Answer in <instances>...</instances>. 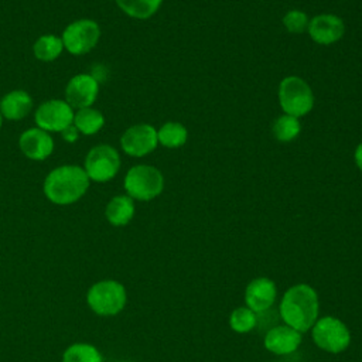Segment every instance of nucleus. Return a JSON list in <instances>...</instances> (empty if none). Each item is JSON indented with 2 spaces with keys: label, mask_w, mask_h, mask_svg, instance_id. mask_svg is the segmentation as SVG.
<instances>
[{
  "label": "nucleus",
  "mask_w": 362,
  "mask_h": 362,
  "mask_svg": "<svg viewBox=\"0 0 362 362\" xmlns=\"http://www.w3.org/2000/svg\"><path fill=\"white\" fill-rule=\"evenodd\" d=\"M1 122H3V119H1V113H0V127H1Z\"/></svg>",
  "instance_id": "nucleus-28"
},
{
  "label": "nucleus",
  "mask_w": 362,
  "mask_h": 362,
  "mask_svg": "<svg viewBox=\"0 0 362 362\" xmlns=\"http://www.w3.org/2000/svg\"><path fill=\"white\" fill-rule=\"evenodd\" d=\"M157 130L146 123L129 127L120 139V146L123 151L132 157L147 156L157 147Z\"/></svg>",
  "instance_id": "nucleus-10"
},
{
  "label": "nucleus",
  "mask_w": 362,
  "mask_h": 362,
  "mask_svg": "<svg viewBox=\"0 0 362 362\" xmlns=\"http://www.w3.org/2000/svg\"><path fill=\"white\" fill-rule=\"evenodd\" d=\"M120 168L119 153L109 144H99L90 148L85 157V173L89 180L106 182L112 180Z\"/></svg>",
  "instance_id": "nucleus-7"
},
{
  "label": "nucleus",
  "mask_w": 362,
  "mask_h": 362,
  "mask_svg": "<svg viewBox=\"0 0 362 362\" xmlns=\"http://www.w3.org/2000/svg\"><path fill=\"white\" fill-rule=\"evenodd\" d=\"M257 324V315L249 307L242 305L235 308L229 315V327L238 334L250 332Z\"/></svg>",
  "instance_id": "nucleus-23"
},
{
  "label": "nucleus",
  "mask_w": 362,
  "mask_h": 362,
  "mask_svg": "<svg viewBox=\"0 0 362 362\" xmlns=\"http://www.w3.org/2000/svg\"><path fill=\"white\" fill-rule=\"evenodd\" d=\"M105 215L110 225L124 226L134 215V202L129 195H116L107 202Z\"/></svg>",
  "instance_id": "nucleus-17"
},
{
  "label": "nucleus",
  "mask_w": 362,
  "mask_h": 362,
  "mask_svg": "<svg viewBox=\"0 0 362 362\" xmlns=\"http://www.w3.org/2000/svg\"><path fill=\"white\" fill-rule=\"evenodd\" d=\"M33 107V99L25 90H11L0 102V113L8 120L25 117Z\"/></svg>",
  "instance_id": "nucleus-16"
},
{
  "label": "nucleus",
  "mask_w": 362,
  "mask_h": 362,
  "mask_svg": "<svg viewBox=\"0 0 362 362\" xmlns=\"http://www.w3.org/2000/svg\"><path fill=\"white\" fill-rule=\"evenodd\" d=\"M311 337L320 349L329 354H341L351 344V332L346 324L332 315L318 318L311 327Z\"/></svg>",
  "instance_id": "nucleus-4"
},
{
  "label": "nucleus",
  "mask_w": 362,
  "mask_h": 362,
  "mask_svg": "<svg viewBox=\"0 0 362 362\" xmlns=\"http://www.w3.org/2000/svg\"><path fill=\"white\" fill-rule=\"evenodd\" d=\"M355 163L359 167V170L362 171V143L355 150Z\"/></svg>",
  "instance_id": "nucleus-27"
},
{
  "label": "nucleus",
  "mask_w": 362,
  "mask_h": 362,
  "mask_svg": "<svg viewBox=\"0 0 362 362\" xmlns=\"http://www.w3.org/2000/svg\"><path fill=\"white\" fill-rule=\"evenodd\" d=\"M277 287L269 277L253 279L245 290V304L256 314L267 311L276 301Z\"/></svg>",
  "instance_id": "nucleus-12"
},
{
  "label": "nucleus",
  "mask_w": 362,
  "mask_h": 362,
  "mask_svg": "<svg viewBox=\"0 0 362 362\" xmlns=\"http://www.w3.org/2000/svg\"><path fill=\"white\" fill-rule=\"evenodd\" d=\"M301 344V332L288 325H276L270 328L263 339L264 348L274 355H288L297 351Z\"/></svg>",
  "instance_id": "nucleus-13"
},
{
  "label": "nucleus",
  "mask_w": 362,
  "mask_h": 362,
  "mask_svg": "<svg viewBox=\"0 0 362 362\" xmlns=\"http://www.w3.org/2000/svg\"><path fill=\"white\" fill-rule=\"evenodd\" d=\"M62 362H103V355L92 344L75 342L64 351Z\"/></svg>",
  "instance_id": "nucleus-19"
},
{
  "label": "nucleus",
  "mask_w": 362,
  "mask_h": 362,
  "mask_svg": "<svg viewBox=\"0 0 362 362\" xmlns=\"http://www.w3.org/2000/svg\"><path fill=\"white\" fill-rule=\"evenodd\" d=\"M188 132L187 129L177 122H168L160 127L157 132L158 143L168 148H175L182 146L187 141Z\"/></svg>",
  "instance_id": "nucleus-22"
},
{
  "label": "nucleus",
  "mask_w": 362,
  "mask_h": 362,
  "mask_svg": "<svg viewBox=\"0 0 362 362\" xmlns=\"http://www.w3.org/2000/svg\"><path fill=\"white\" fill-rule=\"evenodd\" d=\"M20 150L31 160H45L54 150V140L48 132L40 127H31L21 133L18 139Z\"/></svg>",
  "instance_id": "nucleus-15"
},
{
  "label": "nucleus",
  "mask_w": 362,
  "mask_h": 362,
  "mask_svg": "<svg viewBox=\"0 0 362 362\" xmlns=\"http://www.w3.org/2000/svg\"><path fill=\"white\" fill-rule=\"evenodd\" d=\"M163 188L164 177L156 167L151 165H134L124 177V189L132 199L150 201L160 195Z\"/></svg>",
  "instance_id": "nucleus-5"
},
{
  "label": "nucleus",
  "mask_w": 362,
  "mask_h": 362,
  "mask_svg": "<svg viewBox=\"0 0 362 362\" xmlns=\"http://www.w3.org/2000/svg\"><path fill=\"white\" fill-rule=\"evenodd\" d=\"M116 4L127 16L139 20L151 17L160 7L163 0H115Z\"/></svg>",
  "instance_id": "nucleus-21"
},
{
  "label": "nucleus",
  "mask_w": 362,
  "mask_h": 362,
  "mask_svg": "<svg viewBox=\"0 0 362 362\" xmlns=\"http://www.w3.org/2000/svg\"><path fill=\"white\" fill-rule=\"evenodd\" d=\"M301 130V124L297 117L290 115L280 116L273 124V134L279 141L287 143L294 140Z\"/></svg>",
  "instance_id": "nucleus-24"
},
{
  "label": "nucleus",
  "mask_w": 362,
  "mask_h": 362,
  "mask_svg": "<svg viewBox=\"0 0 362 362\" xmlns=\"http://www.w3.org/2000/svg\"><path fill=\"white\" fill-rule=\"evenodd\" d=\"M61 134H62V137H64L65 141L74 143V141L78 139L79 132H78V129H76L74 124H69L68 127H65V129L61 132Z\"/></svg>",
  "instance_id": "nucleus-26"
},
{
  "label": "nucleus",
  "mask_w": 362,
  "mask_h": 362,
  "mask_svg": "<svg viewBox=\"0 0 362 362\" xmlns=\"http://www.w3.org/2000/svg\"><path fill=\"white\" fill-rule=\"evenodd\" d=\"M99 83L89 74H79L71 78L65 88V100L72 107H89L98 96Z\"/></svg>",
  "instance_id": "nucleus-11"
},
{
  "label": "nucleus",
  "mask_w": 362,
  "mask_h": 362,
  "mask_svg": "<svg viewBox=\"0 0 362 362\" xmlns=\"http://www.w3.org/2000/svg\"><path fill=\"white\" fill-rule=\"evenodd\" d=\"M320 301L317 291L305 283L287 288L280 300L279 314L286 325L304 334L318 320Z\"/></svg>",
  "instance_id": "nucleus-1"
},
{
  "label": "nucleus",
  "mask_w": 362,
  "mask_h": 362,
  "mask_svg": "<svg viewBox=\"0 0 362 362\" xmlns=\"http://www.w3.org/2000/svg\"><path fill=\"white\" fill-rule=\"evenodd\" d=\"M35 123L45 132H62L74 123V110L66 100L51 99L35 110Z\"/></svg>",
  "instance_id": "nucleus-9"
},
{
  "label": "nucleus",
  "mask_w": 362,
  "mask_h": 362,
  "mask_svg": "<svg viewBox=\"0 0 362 362\" xmlns=\"http://www.w3.org/2000/svg\"><path fill=\"white\" fill-rule=\"evenodd\" d=\"M279 102L286 115L298 117L313 109L314 95L305 81L298 76H287L280 82Z\"/></svg>",
  "instance_id": "nucleus-6"
},
{
  "label": "nucleus",
  "mask_w": 362,
  "mask_h": 362,
  "mask_svg": "<svg viewBox=\"0 0 362 362\" xmlns=\"http://www.w3.org/2000/svg\"><path fill=\"white\" fill-rule=\"evenodd\" d=\"M307 30L315 42L328 45L341 40L345 33V24L338 16L318 14L308 23Z\"/></svg>",
  "instance_id": "nucleus-14"
},
{
  "label": "nucleus",
  "mask_w": 362,
  "mask_h": 362,
  "mask_svg": "<svg viewBox=\"0 0 362 362\" xmlns=\"http://www.w3.org/2000/svg\"><path fill=\"white\" fill-rule=\"evenodd\" d=\"M89 187V178L79 165L65 164L54 168L44 181L45 197L57 205H69L81 199Z\"/></svg>",
  "instance_id": "nucleus-2"
},
{
  "label": "nucleus",
  "mask_w": 362,
  "mask_h": 362,
  "mask_svg": "<svg viewBox=\"0 0 362 362\" xmlns=\"http://www.w3.org/2000/svg\"><path fill=\"white\" fill-rule=\"evenodd\" d=\"M79 133L85 136H90L98 133L102 126L105 124V117L103 115L93 109V107H82L78 109L76 113H74V123H72Z\"/></svg>",
  "instance_id": "nucleus-18"
},
{
  "label": "nucleus",
  "mask_w": 362,
  "mask_h": 362,
  "mask_svg": "<svg viewBox=\"0 0 362 362\" xmlns=\"http://www.w3.org/2000/svg\"><path fill=\"white\" fill-rule=\"evenodd\" d=\"M127 303L124 286L112 279L93 283L86 293L88 307L100 317L117 315Z\"/></svg>",
  "instance_id": "nucleus-3"
},
{
  "label": "nucleus",
  "mask_w": 362,
  "mask_h": 362,
  "mask_svg": "<svg viewBox=\"0 0 362 362\" xmlns=\"http://www.w3.org/2000/svg\"><path fill=\"white\" fill-rule=\"evenodd\" d=\"M64 49V42L62 38L52 35V34H47V35H41L33 47L34 55L35 58H38L40 61L44 62H49L57 59L61 52Z\"/></svg>",
  "instance_id": "nucleus-20"
},
{
  "label": "nucleus",
  "mask_w": 362,
  "mask_h": 362,
  "mask_svg": "<svg viewBox=\"0 0 362 362\" xmlns=\"http://www.w3.org/2000/svg\"><path fill=\"white\" fill-rule=\"evenodd\" d=\"M283 24L290 33H303L308 28V17L300 10H291L283 17Z\"/></svg>",
  "instance_id": "nucleus-25"
},
{
  "label": "nucleus",
  "mask_w": 362,
  "mask_h": 362,
  "mask_svg": "<svg viewBox=\"0 0 362 362\" xmlns=\"http://www.w3.org/2000/svg\"><path fill=\"white\" fill-rule=\"evenodd\" d=\"M100 28L96 21L82 18L71 23L62 34L64 47L72 55H83L89 52L99 41Z\"/></svg>",
  "instance_id": "nucleus-8"
}]
</instances>
